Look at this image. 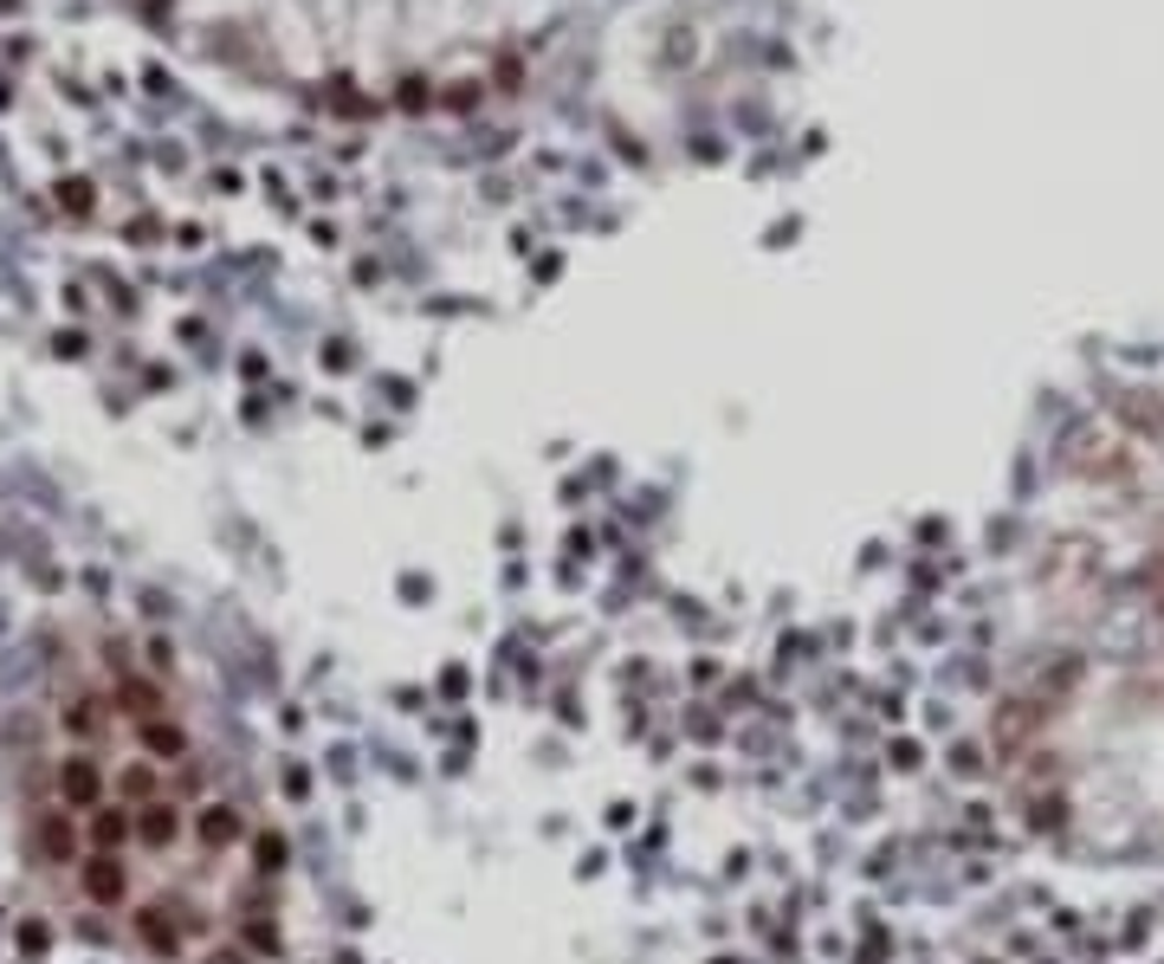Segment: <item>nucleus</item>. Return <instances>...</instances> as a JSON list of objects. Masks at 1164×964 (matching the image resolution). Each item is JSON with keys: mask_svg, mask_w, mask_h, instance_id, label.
<instances>
[{"mask_svg": "<svg viewBox=\"0 0 1164 964\" xmlns=\"http://www.w3.org/2000/svg\"><path fill=\"white\" fill-rule=\"evenodd\" d=\"M13 842L33 887L143 964L279 952L285 861L214 712L169 660L72 628L13 712Z\"/></svg>", "mask_w": 1164, "mask_h": 964, "instance_id": "obj_1", "label": "nucleus"}]
</instances>
